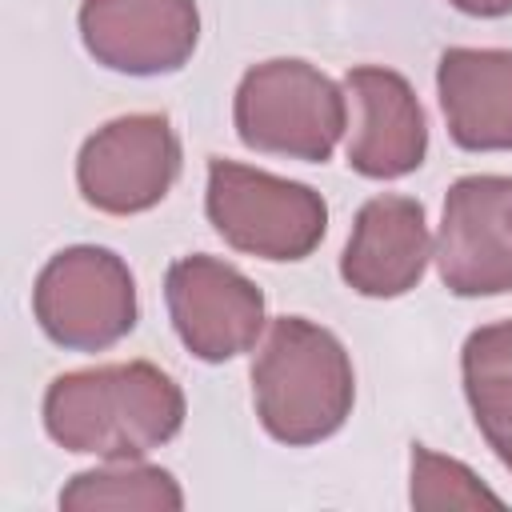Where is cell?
<instances>
[{
	"instance_id": "6da1fadb",
	"label": "cell",
	"mask_w": 512,
	"mask_h": 512,
	"mask_svg": "<svg viewBox=\"0 0 512 512\" xmlns=\"http://www.w3.org/2000/svg\"><path fill=\"white\" fill-rule=\"evenodd\" d=\"M180 424L184 392L148 360L64 372L44 392L48 436L68 452L100 460H140L168 444Z\"/></svg>"
},
{
	"instance_id": "7a4b0ae2",
	"label": "cell",
	"mask_w": 512,
	"mask_h": 512,
	"mask_svg": "<svg viewBox=\"0 0 512 512\" xmlns=\"http://www.w3.org/2000/svg\"><path fill=\"white\" fill-rule=\"evenodd\" d=\"M252 400L272 440L288 448L320 444L352 416V360L328 328L280 316L252 360Z\"/></svg>"
},
{
	"instance_id": "3957f363",
	"label": "cell",
	"mask_w": 512,
	"mask_h": 512,
	"mask_svg": "<svg viewBox=\"0 0 512 512\" xmlns=\"http://www.w3.org/2000/svg\"><path fill=\"white\" fill-rule=\"evenodd\" d=\"M232 120L252 152L324 164L344 136L348 108L336 80L308 60H264L244 72Z\"/></svg>"
},
{
	"instance_id": "277c9868",
	"label": "cell",
	"mask_w": 512,
	"mask_h": 512,
	"mask_svg": "<svg viewBox=\"0 0 512 512\" xmlns=\"http://www.w3.org/2000/svg\"><path fill=\"white\" fill-rule=\"evenodd\" d=\"M204 212L236 252L260 260H304L328 232V204L316 188L236 160L208 164Z\"/></svg>"
},
{
	"instance_id": "5b68a950",
	"label": "cell",
	"mask_w": 512,
	"mask_h": 512,
	"mask_svg": "<svg viewBox=\"0 0 512 512\" xmlns=\"http://www.w3.org/2000/svg\"><path fill=\"white\" fill-rule=\"evenodd\" d=\"M32 312L52 344L100 352L136 328V280L112 248L72 244L40 268Z\"/></svg>"
},
{
	"instance_id": "8992f818",
	"label": "cell",
	"mask_w": 512,
	"mask_h": 512,
	"mask_svg": "<svg viewBox=\"0 0 512 512\" xmlns=\"http://www.w3.org/2000/svg\"><path fill=\"white\" fill-rule=\"evenodd\" d=\"M180 176V136L160 112L116 116L76 156L80 196L108 216L156 208Z\"/></svg>"
},
{
	"instance_id": "52a82bcc",
	"label": "cell",
	"mask_w": 512,
	"mask_h": 512,
	"mask_svg": "<svg viewBox=\"0 0 512 512\" xmlns=\"http://www.w3.org/2000/svg\"><path fill=\"white\" fill-rule=\"evenodd\" d=\"M432 256L456 296L512 292V176H460L444 196Z\"/></svg>"
},
{
	"instance_id": "ba28073f",
	"label": "cell",
	"mask_w": 512,
	"mask_h": 512,
	"mask_svg": "<svg viewBox=\"0 0 512 512\" xmlns=\"http://www.w3.org/2000/svg\"><path fill=\"white\" fill-rule=\"evenodd\" d=\"M164 300L180 344L204 364L248 352L264 332V292L216 256H180L164 276Z\"/></svg>"
},
{
	"instance_id": "9c48e42d",
	"label": "cell",
	"mask_w": 512,
	"mask_h": 512,
	"mask_svg": "<svg viewBox=\"0 0 512 512\" xmlns=\"http://www.w3.org/2000/svg\"><path fill=\"white\" fill-rule=\"evenodd\" d=\"M80 40L96 64L124 76H164L192 60L196 0H84Z\"/></svg>"
},
{
	"instance_id": "30bf717a",
	"label": "cell",
	"mask_w": 512,
	"mask_h": 512,
	"mask_svg": "<svg viewBox=\"0 0 512 512\" xmlns=\"http://www.w3.org/2000/svg\"><path fill=\"white\" fill-rule=\"evenodd\" d=\"M432 256L424 204L412 196H372L352 224L340 256V276L352 292L372 300L404 296L420 284Z\"/></svg>"
},
{
	"instance_id": "8fae6325",
	"label": "cell",
	"mask_w": 512,
	"mask_h": 512,
	"mask_svg": "<svg viewBox=\"0 0 512 512\" xmlns=\"http://www.w3.org/2000/svg\"><path fill=\"white\" fill-rule=\"evenodd\" d=\"M344 92L360 108V124L348 144L352 172L368 180H396L416 172L428 152V120L412 84L392 68L360 64L344 76Z\"/></svg>"
},
{
	"instance_id": "7c38bea8",
	"label": "cell",
	"mask_w": 512,
	"mask_h": 512,
	"mask_svg": "<svg viewBox=\"0 0 512 512\" xmlns=\"http://www.w3.org/2000/svg\"><path fill=\"white\" fill-rule=\"evenodd\" d=\"M448 136L468 152L512 148V48H448L436 68Z\"/></svg>"
},
{
	"instance_id": "4fadbf2b",
	"label": "cell",
	"mask_w": 512,
	"mask_h": 512,
	"mask_svg": "<svg viewBox=\"0 0 512 512\" xmlns=\"http://www.w3.org/2000/svg\"><path fill=\"white\" fill-rule=\"evenodd\" d=\"M460 372L476 428L512 472V320L476 328L464 340Z\"/></svg>"
},
{
	"instance_id": "5bb4252c",
	"label": "cell",
	"mask_w": 512,
	"mask_h": 512,
	"mask_svg": "<svg viewBox=\"0 0 512 512\" xmlns=\"http://www.w3.org/2000/svg\"><path fill=\"white\" fill-rule=\"evenodd\" d=\"M60 508H148V512H180L184 492L172 472L140 460H108L104 468L80 472L60 492Z\"/></svg>"
},
{
	"instance_id": "9a60e30c",
	"label": "cell",
	"mask_w": 512,
	"mask_h": 512,
	"mask_svg": "<svg viewBox=\"0 0 512 512\" xmlns=\"http://www.w3.org/2000/svg\"><path fill=\"white\" fill-rule=\"evenodd\" d=\"M412 504L416 508H500L504 500L484 488L472 468L448 460L424 444H412Z\"/></svg>"
},
{
	"instance_id": "2e32d148",
	"label": "cell",
	"mask_w": 512,
	"mask_h": 512,
	"mask_svg": "<svg viewBox=\"0 0 512 512\" xmlns=\"http://www.w3.org/2000/svg\"><path fill=\"white\" fill-rule=\"evenodd\" d=\"M448 4L460 8V12H468V16H484V20L512 12V0H448Z\"/></svg>"
}]
</instances>
